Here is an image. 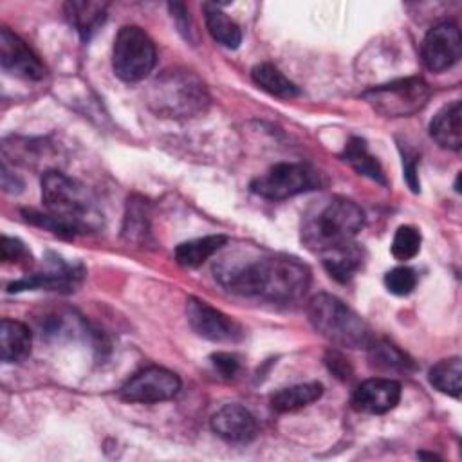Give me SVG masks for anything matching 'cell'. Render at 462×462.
<instances>
[{"mask_svg": "<svg viewBox=\"0 0 462 462\" xmlns=\"http://www.w3.org/2000/svg\"><path fill=\"white\" fill-rule=\"evenodd\" d=\"M215 280L229 292L289 303L310 285V269L296 256L258 249H236L213 263Z\"/></svg>", "mask_w": 462, "mask_h": 462, "instance_id": "1", "label": "cell"}, {"mask_svg": "<svg viewBox=\"0 0 462 462\" xmlns=\"http://www.w3.org/2000/svg\"><path fill=\"white\" fill-rule=\"evenodd\" d=\"M42 202L47 213L23 211L25 220L60 236H76L96 227L99 213L90 191L76 179L51 170L42 177Z\"/></svg>", "mask_w": 462, "mask_h": 462, "instance_id": "2", "label": "cell"}, {"mask_svg": "<svg viewBox=\"0 0 462 462\" xmlns=\"http://www.w3.org/2000/svg\"><path fill=\"white\" fill-rule=\"evenodd\" d=\"M365 224V211L348 199H328L309 211L301 224L303 244L318 253L354 242Z\"/></svg>", "mask_w": 462, "mask_h": 462, "instance_id": "3", "label": "cell"}, {"mask_svg": "<svg viewBox=\"0 0 462 462\" xmlns=\"http://www.w3.org/2000/svg\"><path fill=\"white\" fill-rule=\"evenodd\" d=\"M146 103L161 117H195L206 112L209 94L195 72L168 69L150 85Z\"/></svg>", "mask_w": 462, "mask_h": 462, "instance_id": "4", "label": "cell"}, {"mask_svg": "<svg viewBox=\"0 0 462 462\" xmlns=\"http://www.w3.org/2000/svg\"><path fill=\"white\" fill-rule=\"evenodd\" d=\"M307 316L314 330L334 345L346 348H368L374 341V334L366 321L332 294H316L309 301Z\"/></svg>", "mask_w": 462, "mask_h": 462, "instance_id": "5", "label": "cell"}, {"mask_svg": "<svg viewBox=\"0 0 462 462\" xmlns=\"http://www.w3.org/2000/svg\"><path fill=\"white\" fill-rule=\"evenodd\" d=\"M157 51L153 40L137 25H125L114 38L112 67L119 79L137 83L155 67Z\"/></svg>", "mask_w": 462, "mask_h": 462, "instance_id": "6", "label": "cell"}, {"mask_svg": "<svg viewBox=\"0 0 462 462\" xmlns=\"http://www.w3.org/2000/svg\"><path fill=\"white\" fill-rule=\"evenodd\" d=\"M431 96L430 85L419 78H402L377 85L363 94L372 108L386 117H406L422 110Z\"/></svg>", "mask_w": 462, "mask_h": 462, "instance_id": "7", "label": "cell"}, {"mask_svg": "<svg viewBox=\"0 0 462 462\" xmlns=\"http://www.w3.org/2000/svg\"><path fill=\"white\" fill-rule=\"evenodd\" d=\"M321 186V175L309 164L278 162L251 182L253 193L267 200H285Z\"/></svg>", "mask_w": 462, "mask_h": 462, "instance_id": "8", "label": "cell"}, {"mask_svg": "<svg viewBox=\"0 0 462 462\" xmlns=\"http://www.w3.org/2000/svg\"><path fill=\"white\" fill-rule=\"evenodd\" d=\"M180 390V379L164 366H146L134 374L119 390L123 401L155 404L173 399Z\"/></svg>", "mask_w": 462, "mask_h": 462, "instance_id": "9", "label": "cell"}, {"mask_svg": "<svg viewBox=\"0 0 462 462\" xmlns=\"http://www.w3.org/2000/svg\"><path fill=\"white\" fill-rule=\"evenodd\" d=\"M186 316L193 332L213 343H236L244 337V328L238 321L204 300L189 298L186 303Z\"/></svg>", "mask_w": 462, "mask_h": 462, "instance_id": "10", "label": "cell"}, {"mask_svg": "<svg viewBox=\"0 0 462 462\" xmlns=\"http://www.w3.org/2000/svg\"><path fill=\"white\" fill-rule=\"evenodd\" d=\"M460 31L453 22H440L433 25L420 47L422 63L431 72H442L451 69L460 60Z\"/></svg>", "mask_w": 462, "mask_h": 462, "instance_id": "11", "label": "cell"}, {"mask_svg": "<svg viewBox=\"0 0 462 462\" xmlns=\"http://www.w3.org/2000/svg\"><path fill=\"white\" fill-rule=\"evenodd\" d=\"M0 65L5 72L40 81L45 78V67L31 47L13 31L2 27L0 31Z\"/></svg>", "mask_w": 462, "mask_h": 462, "instance_id": "12", "label": "cell"}, {"mask_svg": "<svg viewBox=\"0 0 462 462\" xmlns=\"http://www.w3.org/2000/svg\"><path fill=\"white\" fill-rule=\"evenodd\" d=\"M399 399L401 384L395 379L372 377L356 388L352 395V406L363 413L381 415L393 410Z\"/></svg>", "mask_w": 462, "mask_h": 462, "instance_id": "13", "label": "cell"}, {"mask_svg": "<svg viewBox=\"0 0 462 462\" xmlns=\"http://www.w3.org/2000/svg\"><path fill=\"white\" fill-rule=\"evenodd\" d=\"M211 430L227 442H249L258 433L254 415L242 404L231 402L218 408L211 417Z\"/></svg>", "mask_w": 462, "mask_h": 462, "instance_id": "14", "label": "cell"}, {"mask_svg": "<svg viewBox=\"0 0 462 462\" xmlns=\"http://www.w3.org/2000/svg\"><path fill=\"white\" fill-rule=\"evenodd\" d=\"M81 280V269L65 265L60 262V265L52 267L47 273H36L23 276L13 283L7 285L9 292H20V291H32V289H45V291H61L70 292Z\"/></svg>", "mask_w": 462, "mask_h": 462, "instance_id": "15", "label": "cell"}, {"mask_svg": "<svg viewBox=\"0 0 462 462\" xmlns=\"http://www.w3.org/2000/svg\"><path fill=\"white\" fill-rule=\"evenodd\" d=\"M430 135L435 143L448 150L462 146V105L458 99L444 105L430 123Z\"/></svg>", "mask_w": 462, "mask_h": 462, "instance_id": "16", "label": "cell"}, {"mask_svg": "<svg viewBox=\"0 0 462 462\" xmlns=\"http://www.w3.org/2000/svg\"><path fill=\"white\" fill-rule=\"evenodd\" d=\"M321 260H323V267L336 282L346 283L361 269L365 253L357 244L348 242L345 245L323 251Z\"/></svg>", "mask_w": 462, "mask_h": 462, "instance_id": "17", "label": "cell"}, {"mask_svg": "<svg viewBox=\"0 0 462 462\" xmlns=\"http://www.w3.org/2000/svg\"><path fill=\"white\" fill-rule=\"evenodd\" d=\"M32 336L22 321L4 318L0 323V356L5 363H22L29 357Z\"/></svg>", "mask_w": 462, "mask_h": 462, "instance_id": "18", "label": "cell"}, {"mask_svg": "<svg viewBox=\"0 0 462 462\" xmlns=\"http://www.w3.org/2000/svg\"><path fill=\"white\" fill-rule=\"evenodd\" d=\"M106 2L94 0H74L65 4V14L69 22L74 25L81 40H90L92 34L99 29V25L106 18Z\"/></svg>", "mask_w": 462, "mask_h": 462, "instance_id": "19", "label": "cell"}, {"mask_svg": "<svg viewBox=\"0 0 462 462\" xmlns=\"http://www.w3.org/2000/svg\"><path fill=\"white\" fill-rule=\"evenodd\" d=\"M323 395L319 383H301L282 388L271 395V408L278 413H291L316 402Z\"/></svg>", "mask_w": 462, "mask_h": 462, "instance_id": "20", "label": "cell"}, {"mask_svg": "<svg viewBox=\"0 0 462 462\" xmlns=\"http://www.w3.org/2000/svg\"><path fill=\"white\" fill-rule=\"evenodd\" d=\"M227 244L224 235H208L182 242L175 247V260L182 267H199Z\"/></svg>", "mask_w": 462, "mask_h": 462, "instance_id": "21", "label": "cell"}, {"mask_svg": "<svg viewBox=\"0 0 462 462\" xmlns=\"http://www.w3.org/2000/svg\"><path fill=\"white\" fill-rule=\"evenodd\" d=\"M343 161H346L359 175H365L379 184H386L384 171L379 164V161L368 152L365 139L361 137H352L341 153Z\"/></svg>", "mask_w": 462, "mask_h": 462, "instance_id": "22", "label": "cell"}, {"mask_svg": "<svg viewBox=\"0 0 462 462\" xmlns=\"http://www.w3.org/2000/svg\"><path fill=\"white\" fill-rule=\"evenodd\" d=\"M206 27L213 40L227 49H236L242 43V31L235 20H231L218 5L206 4L204 5Z\"/></svg>", "mask_w": 462, "mask_h": 462, "instance_id": "23", "label": "cell"}, {"mask_svg": "<svg viewBox=\"0 0 462 462\" xmlns=\"http://www.w3.org/2000/svg\"><path fill=\"white\" fill-rule=\"evenodd\" d=\"M251 78L253 81L265 92H269L271 96L276 97H283V99H291L294 96L300 94L298 87L283 74L280 72L274 65L271 63H260L256 67H253L251 70Z\"/></svg>", "mask_w": 462, "mask_h": 462, "instance_id": "24", "label": "cell"}, {"mask_svg": "<svg viewBox=\"0 0 462 462\" xmlns=\"http://www.w3.org/2000/svg\"><path fill=\"white\" fill-rule=\"evenodd\" d=\"M428 379H430L431 386H435L439 392L458 399L460 392H462V363H460V357L440 359L439 363H435L430 368Z\"/></svg>", "mask_w": 462, "mask_h": 462, "instance_id": "25", "label": "cell"}, {"mask_svg": "<svg viewBox=\"0 0 462 462\" xmlns=\"http://www.w3.org/2000/svg\"><path fill=\"white\" fill-rule=\"evenodd\" d=\"M368 354L370 359L375 366L384 368V370H399V372H408L413 368V361L395 345H392L386 339H375L368 345Z\"/></svg>", "mask_w": 462, "mask_h": 462, "instance_id": "26", "label": "cell"}, {"mask_svg": "<svg viewBox=\"0 0 462 462\" xmlns=\"http://www.w3.org/2000/svg\"><path fill=\"white\" fill-rule=\"evenodd\" d=\"M144 208L143 200H128V211L123 226V235L128 242H143L148 235V215Z\"/></svg>", "mask_w": 462, "mask_h": 462, "instance_id": "27", "label": "cell"}, {"mask_svg": "<svg viewBox=\"0 0 462 462\" xmlns=\"http://www.w3.org/2000/svg\"><path fill=\"white\" fill-rule=\"evenodd\" d=\"M420 233L417 227L413 226H401L395 235H393V240H392V254L393 258L401 260V262H406V260H411L419 249H420Z\"/></svg>", "mask_w": 462, "mask_h": 462, "instance_id": "28", "label": "cell"}, {"mask_svg": "<svg viewBox=\"0 0 462 462\" xmlns=\"http://www.w3.org/2000/svg\"><path fill=\"white\" fill-rule=\"evenodd\" d=\"M384 285L386 289L395 296H406L410 294L417 285V274L411 267L399 265L393 267L384 274Z\"/></svg>", "mask_w": 462, "mask_h": 462, "instance_id": "29", "label": "cell"}, {"mask_svg": "<svg viewBox=\"0 0 462 462\" xmlns=\"http://www.w3.org/2000/svg\"><path fill=\"white\" fill-rule=\"evenodd\" d=\"M0 251H2L4 262H20L22 258H31L27 247L18 238H9L5 235L2 236Z\"/></svg>", "mask_w": 462, "mask_h": 462, "instance_id": "30", "label": "cell"}, {"mask_svg": "<svg viewBox=\"0 0 462 462\" xmlns=\"http://www.w3.org/2000/svg\"><path fill=\"white\" fill-rule=\"evenodd\" d=\"M215 368L224 375V377H233L238 372L240 361L235 354H227V352H217L211 356Z\"/></svg>", "mask_w": 462, "mask_h": 462, "instance_id": "31", "label": "cell"}, {"mask_svg": "<svg viewBox=\"0 0 462 462\" xmlns=\"http://www.w3.org/2000/svg\"><path fill=\"white\" fill-rule=\"evenodd\" d=\"M402 164H404V177H406V182L408 186L411 188V191H419V179H417V155H410L408 152L404 153V159H402Z\"/></svg>", "mask_w": 462, "mask_h": 462, "instance_id": "32", "label": "cell"}, {"mask_svg": "<svg viewBox=\"0 0 462 462\" xmlns=\"http://www.w3.org/2000/svg\"><path fill=\"white\" fill-rule=\"evenodd\" d=\"M22 180L16 177V175H11L9 173V170H7V166L4 164L2 166V188L5 189V191H9V193H16V191H20L22 189Z\"/></svg>", "mask_w": 462, "mask_h": 462, "instance_id": "33", "label": "cell"}, {"mask_svg": "<svg viewBox=\"0 0 462 462\" xmlns=\"http://www.w3.org/2000/svg\"><path fill=\"white\" fill-rule=\"evenodd\" d=\"M327 363H328L330 370H332L334 374H337V377H348V374H350L348 363H345V359H343L339 354L332 352V354H330V359H328Z\"/></svg>", "mask_w": 462, "mask_h": 462, "instance_id": "34", "label": "cell"}]
</instances>
